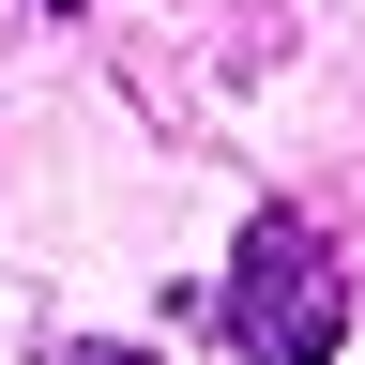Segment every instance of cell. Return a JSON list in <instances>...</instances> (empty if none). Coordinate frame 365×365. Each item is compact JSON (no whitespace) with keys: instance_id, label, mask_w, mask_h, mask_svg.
Instances as JSON below:
<instances>
[{"instance_id":"cell-1","label":"cell","mask_w":365,"mask_h":365,"mask_svg":"<svg viewBox=\"0 0 365 365\" xmlns=\"http://www.w3.org/2000/svg\"><path fill=\"white\" fill-rule=\"evenodd\" d=\"M213 319H228L244 365H335L350 350V259L319 244L304 213H244V259H228Z\"/></svg>"},{"instance_id":"cell-2","label":"cell","mask_w":365,"mask_h":365,"mask_svg":"<svg viewBox=\"0 0 365 365\" xmlns=\"http://www.w3.org/2000/svg\"><path fill=\"white\" fill-rule=\"evenodd\" d=\"M76 365H153V350H76Z\"/></svg>"},{"instance_id":"cell-3","label":"cell","mask_w":365,"mask_h":365,"mask_svg":"<svg viewBox=\"0 0 365 365\" xmlns=\"http://www.w3.org/2000/svg\"><path fill=\"white\" fill-rule=\"evenodd\" d=\"M61 16H76V0H61Z\"/></svg>"}]
</instances>
